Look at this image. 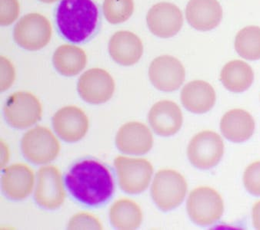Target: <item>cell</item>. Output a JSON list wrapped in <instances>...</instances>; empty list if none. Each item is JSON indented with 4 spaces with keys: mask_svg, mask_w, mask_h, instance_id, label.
Masks as SVG:
<instances>
[{
    "mask_svg": "<svg viewBox=\"0 0 260 230\" xmlns=\"http://www.w3.org/2000/svg\"><path fill=\"white\" fill-rule=\"evenodd\" d=\"M40 2L44 3V4H53L56 2L58 0H40Z\"/></svg>",
    "mask_w": 260,
    "mask_h": 230,
    "instance_id": "33",
    "label": "cell"
},
{
    "mask_svg": "<svg viewBox=\"0 0 260 230\" xmlns=\"http://www.w3.org/2000/svg\"><path fill=\"white\" fill-rule=\"evenodd\" d=\"M15 81V69L13 64L1 56V92H5L11 87Z\"/></svg>",
    "mask_w": 260,
    "mask_h": 230,
    "instance_id": "30",
    "label": "cell"
},
{
    "mask_svg": "<svg viewBox=\"0 0 260 230\" xmlns=\"http://www.w3.org/2000/svg\"><path fill=\"white\" fill-rule=\"evenodd\" d=\"M55 131L68 143L80 141L87 134L89 122L87 115L80 107L66 106L56 112L53 118Z\"/></svg>",
    "mask_w": 260,
    "mask_h": 230,
    "instance_id": "14",
    "label": "cell"
},
{
    "mask_svg": "<svg viewBox=\"0 0 260 230\" xmlns=\"http://www.w3.org/2000/svg\"><path fill=\"white\" fill-rule=\"evenodd\" d=\"M216 99L213 86L204 81H192L186 84L181 92L182 104L194 113H204L211 110Z\"/></svg>",
    "mask_w": 260,
    "mask_h": 230,
    "instance_id": "21",
    "label": "cell"
},
{
    "mask_svg": "<svg viewBox=\"0 0 260 230\" xmlns=\"http://www.w3.org/2000/svg\"><path fill=\"white\" fill-rule=\"evenodd\" d=\"M103 11L110 23H122L128 20L134 13V0H105Z\"/></svg>",
    "mask_w": 260,
    "mask_h": 230,
    "instance_id": "26",
    "label": "cell"
},
{
    "mask_svg": "<svg viewBox=\"0 0 260 230\" xmlns=\"http://www.w3.org/2000/svg\"><path fill=\"white\" fill-rule=\"evenodd\" d=\"M243 184L249 194L260 197V161H255L246 167L243 174Z\"/></svg>",
    "mask_w": 260,
    "mask_h": 230,
    "instance_id": "27",
    "label": "cell"
},
{
    "mask_svg": "<svg viewBox=\"0 0 260 230\" xmlns=\"http://www.w3.org/2000/svg\"><path fill=\"white\" fill-rule=\"evenodd\" d=\"M116 144L121 152L126 155H146L153 146V137L149 128L144 124L128 122L118 131Z\"/></svg>",
    "mask_w": 260,
    "mask_h": 230,
    "instance_id": "15",
    "label": "cell"
},
{
    "mask_svg": "<svg viewBox=\"0 0 260 230\" xmlns=\"http://www.w3.org/2000/svg\"><path fill=\"white\" fill-rule=\"evenodd\" d=\"M146 22L153 35L159 38H171L183 27V13L174 4L159 3L148 12Z\"/></svg>",
    "mask_w": 260,
    "mask_h": 230,
    "instance_id": "13",
    "label": "cell"
},
{
    "mask_svg": "<svg viewBox=\"0 0 260 230\" xmlns=\"http://www.w3.org/2000/svg\"><path fill=\"white\" fill-rule=\"evenodd\" d=\"M220 80L227 90L241 93L248 90L253 83V70L243 61H230L222 68Z\"/></svg>",
    "mask_w": 260,
    "mask_h": 230,
    "instance_id": "22",
    "label": "cell"
},
{
    "mask_svg": "<svg viewBox=\"0 0 260 230\" xmlns=\"http://www.w3.org/2000/svg\"><path fill=\"white\" fill-rule=\"evenodd\" d=\"M14 40L22 49L37 51L47 46L52 37V25L45 16L29 13L21 18L13 31Z\"/></svg>",
    "mask_w": 260,
    "mask_h": 230,
    "instance_id": "9",
    "label": "cell"
},
{
    "mask_svg": "<svg viewBox=\"0 0 260 230\" xmlns=\"http://www.w3.org/2000/svg\"><path fill=\"white\" fill-rule=\"evenodd\" d=\"M252 224L256 229L260 230V200L257 201L252 210Z\"/></svg>",
    "mask_w": 260,
    "mask_h": 230,
    "instance_id": "31",
    "label": "cell"
},
{
    "mask_svg": "<svg viewBox=\"0 0 260 230\" xmlns=\"http://www.w3.org/2000/svg\"><path fill=\"white\" fill-rule=\"evenodd\" d=\"M114 166L119 186L126 194H141L149 186L153 167L148 160L118 156Z\"/></svg>",
    "mask_w": 260,
    "mask_h": 230,
    "instance_id": "5",
    "label": "cell"
},
{
    "mask_svg": "<svg viewBox=\"0 0 260 230\" xmlns=\"http://www.w3.org/2000/svg\"><path fill=\"white\" fill-rule=\"evenodd\" d=\"M112 225L118 229H137L143 222V212L140 206L129 199H120L110 207Z\"/></svg>",
    "mask_w": 260,
    "mask_h": 230,
    "instance_id": "24",
    "label": "cell"
},
{
    "mask_svg": "<svg viewBox=\"0 0 260 230\" xmlns=\"http://www.w3.org/2000/svg\"><path fill=\"white\" fill-rule=\"evenodd\" d=\"M53 62L58 72L67 77H72L84 69L87 57L81 48L73 45H62L55 52Z\"/></svg>",
    "mask_w": 260,
    "mask_h": 230,
    "instance_id": "23",
    "label": "cell"
},
{
    "mask_svg": "<svg viewBox=\"0 0 260 230\" xmlns=\"http://www.w3.org/2000/svg\"><path fill=\"white\" fill-rule=\"evenodd\" d=\"M10 158V150L4 140H1V168H4Z\"/></svg>",
    "mask_w": 260,
    "mask_h": 230,
    "instance_id": "32",
    "label": "cell"
},
{
    "mask_svg": "<svg viewBox=\"0 0 260 230\" xmlns=\"http://www.w3.org/2000/svg\"><path fill=\"white\" fill-rule=\"evenodd\" d=\"M255 128L253 117L243 109L229 110L221 119L222 135L233 143H243L250 139Z\"/></svg>",
    "mask_w": 260,
    "mask_h": 230,
    "instance_id": "20",
    "label": "cell"
},
{
    "mask_svg": "<svg viewBox=\"0 0 260 230\" xmlns=\"http://www.w3.org/2000/svg\"><path fill=\"white\" fill-rule=\"evenodd\" d=\"M235 49L246 60L260 59V27L249 25L242 28L236 36Z\"/></svg>",
    "mask_w": 260,
    "mask_h": 230,
    "instance_id": "25",
    "label": "cell"
},
{
    "mask_svg": "<svg viewBox=\"0 0 260 230\" xmlns=\"http://www.w3.org/2000/svg\"><path fill=\"white\" fill-rule=\"evenodd\" d=\"M148 119L154 132L162 137L174 135L180 130L183 123L180 107L169 100L155 103L149 110Z\"/></svg>",
    "mask_w": 260,
    "mask_h": 230,
    "instance_id": "16",
    "label": "cell"
},
{
    "mask_svg": "<svg viewBox=\"0 0 260 230\" xmlns=\"http://www.w3.org/2000/svg\"><path fill=\"white\" fill-rule=\"evenodd\" d=\"M7 122L13 128L25 129L41 119L43 107L40 100L29 92H17L10 95L4 108Z\"/></svg>",
    "mask_w": 260,
    "mask_h": 230,
    "instance_id": "7",
    "label": "cell"
},
{
    "mask_svg": "<svg viewBox=\"0 0 260 230\" xmlns=\"http://www.w3.org/2000/svg\"><path fill=\"white\" fill-rule=\"evenodd\" d=\"M186 17L197 30L210 31L220 23L222 9L217 0H190L186 7Z\"/></svg>",
    "mask_w": 260,
    "mask_h": 230,
    "instance_id": "18",
    "label": "cell"
},
{
    "mask_svg": "<svg viewBox=\"0 0 260 230\" xmlns=\"http://www.w3.org/2000/svg\"><path fill=\"white\" fill-rule=\"evenodd\" d=\"M78 92L86 102L103 104L111 99L115 92V82L111 74L103 68H91L80 76Z\"/></svg>",
    "mask_w": 260,
    "mask_h": 230,
    "instance_id": "11",
    "label": "cell"
},
{
    "mask_svg": "<svg viewBox=\"0 0 260 230\" xmlns=\"http://www.w3.org/2000/svg\"><path fill=\"white\" fill-rule=\"evenodd\" d=\"M35 184L34 172L25 164H15L3 171L2 189L5 195L13 200L29 197Z\"/></svg>",
    "mask_w": 260,
    "mask_h": 230,
    "instance_id": "17",
    "label": "cell"
},
{
    "mask_svg": "<svg viewBox=\"0 0 260 230\" xmlns=\"http://www.w3.org/2000/svg\"><path fill=\"white\" fill-rule=\"evenodd\" d=\"M224 154L222 137L212 131H203L192 137L187 148L191 164L200 170H209L216 167Z\"/></svg>",
    "mask_w": 260,
    "mask_h": 230,
    "instance_id": "8",
    "label": "cell"
},
{
    "mask_svg": "<svg viewBox=\"0 0 260 230\" xmlns=\"http://www.w3.org/2000/svg\"><path fill=\"white\" fill-rule=\"evenodd\" d=\"M187 192L186 179L171 169L158 171L151 186V196L155 205L164 212L174 210L182 204Z\"/></svg>",
    "mask_w": 260,
    "mask_h": 230,
    "instance_id": "3",
    "label": "cell"
},
{
    "mask_svg": "<svg viewBox=\"0 0 260 230\" xmlns=\"http://www.w3.org/2000/svg\"><path fill=\"white\" fill-rule=\"evenodd\" d=\"M21 149L25 159L35 164L54 161L60 151V143L53 133L37 126L25 133L21 140Z\"/></svg>",
    "mask_w": 260,
    "mask_h": 230,
    "instance_id": "6",
    "label": "cell"
},
{
    "mask_svg": "<svg viewBox=\"0 0 260 230\" xmlns=\"http://www.w3.org/2000/svg\"><path fill=\"white\" fill-rule=\"evenodd\" d=\"M0 1H1L0 23L3 26L11 25L19 16V2L18 0H0Z\"/></svg>",
    "mask_w": 260,
    "mask_h": 230,
    "instance_id": "29",
    "label": "cell"
},
{
    "mask_svg": "<svg viewBox=\"0 0 260 230\" xmlns=\"http://www.w3.org/2000/svg\"><path fill=\"white\" fill-rule=\"evenodd\" d=\"M186 208L194 223L206 226L213 225L221 219L224 203L217 191L209 186H200L191 191Z\"/></svg>",
    "mask_w": 260,
    "mask_h": 230,
    "instance_id": "4",
    "label": "cell"
},
{
    "mask_svg": "<svg viewBox=\"0 0 260 230\" xmlns=\"http://www.w3.org/2000/svg\"><path fill=\"white\" fill-rule=\"evenodd\" d=\"M109 52L116 63L130 66L141 59L143 43L137 35L129 31H119L110 39Z\"/></svg>",
    "mask_w": 260,
    "mask_h": 230,
    "instance_id": "19",
    "label": "cell"
},
{
    "mask_svg": "<svg viewBox=\"0 0 260 230\" xmlns=\"http://www.w3.org/2000/svg\"><path fill=\"white\" fill-rule=\"evenodd\" d=\"M34 198L40 207L54 210L63 204L66 191L62 174L53 165L42 167L38 171Z\"/></svg>",
    "mask_w": 260,
    "mask_h": 230,
    "instance_id": "10",
    "label": "cell"
},
{
    "mask_svg": "<svg viewBox=\"0 0 260 230\" xmlns=\"http://www.w3.org/2000/svg\"><path fill=\"white\" fill-rule=\"evenodd\" d=\"M58 29L73 43L87 41L98 25L99 11L92 0H62L56 13Z\"/></svg>",
    "mask_w": 260,
    "mask_h": 230,
    "instance_id": "2",
    "label": "cell"
},
{
    "mask_svg": "<svg viewBox=\"0 0 260 230\" xmlns=\"http://www.w3.org/2000/svg\"><path fill=\"white\" fill-rule=\"evenodd\" d=\"M186 71L183 64L171 55L155 58L149 68V77L154 87L162 92L178 90L185 80Z\"/></svg>",
    "mask_w": 260,
    "mask_h": 230,
    "instance_id": "12",
    "label": "cell"
},
{
    "mask_svg": "<svg viewBox=\"0 0 260 230\" xmlns=\"http://www.w3.org/2000/svg\"><path fill=\"white\" fill-rule=\"evenodd\" d=\"M66 186L72 197L88 207H100L108 202L114 193L113 175L100 161H78L67 172Z\"/></svg>",
    "mask_w": 260,
    "mask_h": 230,
    "instance_id": "1",
    "label": "cell"
},
{
    "mask_svg": "<svg viewBox=\"0 0 260 230\" xmlns=\"http://www.w3.org/2000/svg\"><path fill=\"white\" fill-rule=\"evenodd\" d=\"M68 229H103L100 219L89 213H78L70 219Z\"/></svg>",
    "mask_w": 260,
    "mask_h": 230,
    "instance_id": "28",
    "label": "cell"
}]
</instances>
